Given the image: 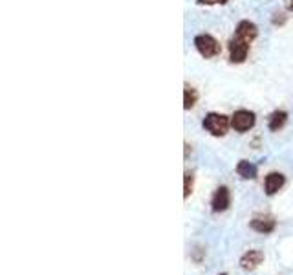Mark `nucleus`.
<instances>
[{
  "label": "nucleus",
  "mask_w": 293,
  "mask_h": 275,
  "mask_svg": "<svg viewBox=\"0 0 293 275\" xmlns=\"http://www.w3.org/2000/svg\"><path fill=\"white\" fill-rule=\"evenodd\" d=\"M286 121H288V114L284 112V110H275V112H271V116L268 119V127L269 130L277 132V130H280L286 125Z\"/></svg>",
  "instance_id": "9d476101"
},
{
  "label": "nucleus",
  "mask_w": 293,
  "mask_h": 275,
  "mask_svg": "<svg viewBox=\"0 0 293 275\" xmlns=\"http://www.w3.org/2000/svg\"><path fill=\"white\" fill-rule=\"evenodd\" d=\"M192 182H194V176H192V173H185V185H183V196L187 198L189 194L192 193Z\"/></svg>",
  "instance_id": "ddd939ff"
},
{
  "label": "nucleus",
  "mask_w": 293,
  "mask_h": 275,
  "mask_svg": "<svg viewBox=\"0 0 293 275\" xmlns=\"http://www.w3.org/2000/svg\"><path fill=\"white\" fill-rule=\"evenodd\" d=\"M251 228L255 231H258V233L268 235L275 229V220H273V217H268V215L266 217H255L251 220Z\"/></svg>",
  "instance_id": "1a4fd4ad"
},
{
  "label": "nucleus",
  "mask_w": 293,
  "mask_h": 275,
  "mask_svg": "<svg viewBox=\"0 0 293 275\" xmlns=\"http://www.w3.org/2000/svg\"><path fill=\"white\" fill-rule=\"evenodd\" d=\"M202 125L209 134H212V136H226L228 128L231 127V119H229L228 116H224V114L211 112L203 117Z\"/></svg>",
  "instance_id": "f257e3e1"
},
{
  "label": "nucleus",
  "mask_w": 293,
  "mask_h": 275,
  "mask_svg": "<svg viewBox=\"0 0 293 275\" xmlns=\"http://www.w3.org/2000/svg\"><path fill=\"white\" fill-rule=\"evenodd\" d=\"M257 35H258L257 24H253V22H249V21L238 22L237 30H235V37H238V39H242V41L249 42V44L257 39Z\"/></svg>",
  "instance_id": "423d86ee"
},
{
  "label": "nucleus",
  "mask_w": 293,
  "mask_h": 275,
  "mask_svg": "<svg viewBox=\"0 0 293 275\" xmlns=\"http://www.w3.org/2000/svg\"><path fill=\"white\" fill-rule=\"evenodd\" d=\"M194 46H196L198 53H200L202 57H205V59H212V57L220 55V51H222L220 42H218L212 35H207V33L196 35V39H194Z\"/></svg>",
  "instance_id": "f03ea898"
},
{
  "label": "nucleus",
  "mask_w": 293,
  "mask_h": 275,
  "mask_svg": "<svg viewBox=\"0 0 293 275\" xmlns=\"http://www.w3.org/2000/svg\"><path fill=\"white\" fill-rule=\"evenodd\" d=\"M196 101H198V92L192 87H189V85H185V90H183V108L189 110V108H192L196 105Z\"/></svg>",
  "instance_id": "f8f14e48"
},
{
  "label": "nucleus",
  "mask_w": 293,
  "mask_h": 275,
  "mask_svg": "<svg viewBox=\"0 0 293 275\" xmlns=\"http://www.w3.org/2000/svg\"><path fill=\"white\" fill-rule=\"evenodd\" d=\"M237 173H238V176H240V178L253 180V178H257V165H253V163L242 160V162L237 165Z\"/></svg>",
  "instance_id": "9b49d317"
},
{
  "label": "nucleus",
  "mask_w": 293,
  "mask_h": 275,
  "mask_svg": "<svg viewBox=\"0 0 293 275\" xmlns=\"http://www.w3.org/2000/svg\"><path fill=\"white\" fill-rule=\"evenodd\" d=\"M273 26H284L286 24V15H282V13H277V15L273 17Z\"/></svg>",
  "instance_id": "4468645a"
},
{
  "label": "nucleus",
  "mask_w": 293,
  "mask_h": 275,
  "mask_svg": "<svg viewBox=\"0 0 293 275\" xmlns=\"http://www.w3.org/2000/svg\"><path fill=\"white\" fill-rule=\"evenodd\" d=\"M222 275H226V273H222Z\"/></svg>",
  "instance_id": "f3484780"
},
{
  "label": "nucleus",
  "mask_w": 293,
  "mask_h": 275,
  "mask_svg": "<svg viewBox=\"0 0 293 275\" xmlns=\"http://www.w3.org/2000/svg\"><path fill=\"white\" fill-rule=\"evenodd\" d=\"M262 260H264V253L262 251H258V250H251L248 251V253L244 255L242 259H240V268L242 270H255V268H258V266L262 264Z\"/></svg>",
  "instance_id": "0eeeda50"
},
{
  "label": "nucleus",
  "mask_w": 293,
  "mask_h": 275,
  "mask_svg": "<svg viewBox=\"0 0 293 275\" xmlns=\"http://www.w3.org/2000/svg\"><path fill=\"white\" fill-rule=\"evenodd\" d=\"M249 42L242 41V39H238V37L233 35V39L229 41V59L231 62L235 64H240L248 59V53H249Z\"/></svg>",
  "instance_id": "7ed1b4c3"
},
{
  "label": "nucleus",
  "mask_w": 293,
  "mask_h": 275,
  "mask_svg": "<svg viewBox=\"0 0 293 275\" xmlns=\"http://www.w3.org/2000/svg\"><path fill=\"white\" fill-rule=\"evenodd\" d=\"M288 11H293V0H289L288 2Z\"/></svg>",
  "instance_id": "dca6fc26"
},
{
  "label": "nucleus",
  "mask_w": 293,
  "mask_h": 275,
  "mask_svg": "<svg viewBox=\"0 0 293 275\" xmlns=\"http://www.w3.org/2000/svg\"><path fill=\"white\" fill-rule=\"evenodd\" d=\"M231 127L237 132H248L249 128L255 127V114L249 110H237L231 116Z\"/></svg>",
  "instance_id": "20e7f679"
},
{
  "label": "nucleus",
  "mask_w": 293,
  "mask_h": 275,
  "mask_svg": "<svg viewBox=\"0 0 293 275\" xmlns=\"http://www.w3.org/2000/svg\"><path fill=\"white\" fill-rule=\"evenodd\" d=\"M284 174L280 173H269L268 176H266V182H264V189H266V194H269V196H273L275 193H278L280 189H282L284 185Z\"/></svg>",
  "instance_id": "6e6552de"
},
{
  "label": "nucleus",
  "mask_w": 293,
  "mask_h": 275,
  "mask_svg": "<svg viewBox=\"0 0 293 275\" xmlns=\"http://www.w3.org/2000/svg\"><path fill=\"white\" fill-rule=\"evenodd\" d=\"M211 205H212V211L214 213H222L226 209L231 205V193H229V189L226 185L216 189V193L212 194V200H211Z\"/></svg>",
  "instance_id": "39448f33"
},
{
  "label": "nucleus",
  "mask_w": 293,
  "mask_h": 275,
  "mask_svg": "<svg viewBox=\"0 0 293 275\" xmlns=\"http://www.w3.org/2000/svg\"><path fill=\"white\" fill-rule=\"evenodd\" d=\"M196 2L203 6H216V4H226L228 0H196Z\"/></svg>",
  "instance_id": "2eb2a0df"
}]
</instances>
